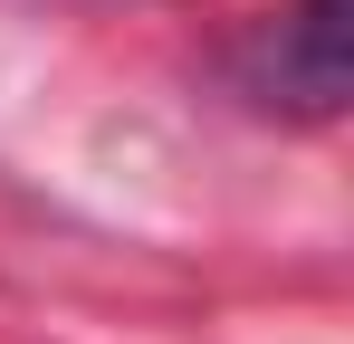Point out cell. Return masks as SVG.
I'll return each instance as SVG.
<instances>
[{
  "mask_svg": "<svg viewBox=\"0 0 354 344\" xmlns=\"http://www.w3.org/2000/svg\"><path fill=\"white\" fill-rule=\"evenodd\" d=\"M239 86L278 115H335L345 106V0H288L239 48Z\"/></svg>",
  "mask_w": 354,
  "mask_h": 344,
  "instance_id": "1",
  "label": "cell"
}]
</instances>
